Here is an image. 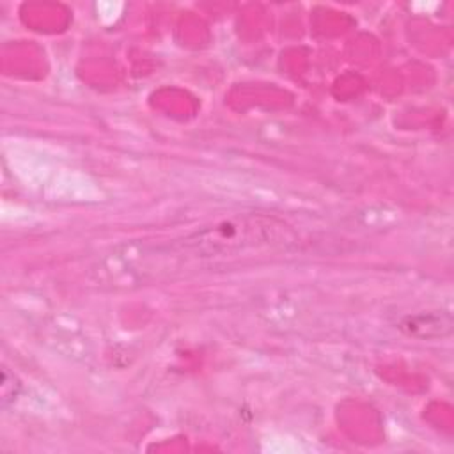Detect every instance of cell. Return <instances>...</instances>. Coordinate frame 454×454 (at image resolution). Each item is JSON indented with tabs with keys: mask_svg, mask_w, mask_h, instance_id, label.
I'll return each mask as SVG.
<instances>
[{
	"mask_svg": "<svg viewBox=\"0 0 454 454\" xmlns=\"http://www.w3.org/2000/svg\"><path fill=\"white\" fill-rule=\"evenodd\" d=\"M454 321L449 312H420L399 321V330L415 339H442L452 333Z\"/></svg>",
	"mask_w": 454,
	"mask_h": 454,
	"instance_id": "7a4b0ae2",
	"label": "cell"
},
{
	"mask_svg": "<svg viewBox=\"0 0 454 454\" xmlns=\"http://www.w3.org/2000/svg\"><path fill=\"white\" fill-rule=\"evenodd\" d=\"M287 223L268 215H241L222 220L183 239L161 245L122 247L106 255L94 273L99 286L126 287L156 278L192 261L234 257L250 250L284 247L291 243Z\"/></svg>",
	"mask_w": 454,
	"mask_h": 454,
	"instance_id": "6da1fadb",
	"label": "cell"
}]
</instances>
